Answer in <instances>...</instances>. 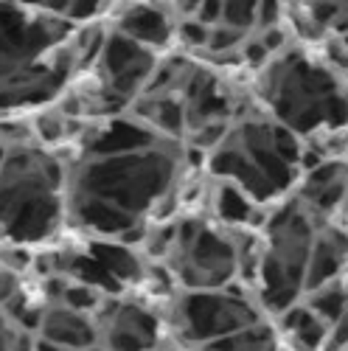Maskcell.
<instances>
[{"label":"cell","instance_id":"6da1fadb","mask_svg":"<svg viewBox=\"0 0 348 351\" xmlns=\"http://www.w3.org/2000/svg\"><path fill=\"white\" fill-rule=\"evenodd\" d=\"M258 93L264 112L293 130L306 149L314 143H340L348 149V73L332 65L323 51L293 45L258 68Z\"/></svg>","mask_w":348,"mask_h":351},{"label":"cell","instance_id":"7a4b0ae2","mask_svg":"<svg viewBox=\"0 0 348 351\" xmlns=\"http://www.w3.org/2000/svg\"><path fill=\"white\" fill-rule=\"evenodd\" d=\"M306 143L267 112L234 121L206 166L222 183L236 186L258 208L289 197L303 171Z\"/></svg>","mask_w":348,"mask_h":351},{"label":"cell","instance_id":"3957f363","mask_svg":"<svg viewBox=\"0 0 348 351\" xmlns=\"http://www.w3.org/2000/svg\"><path fill=\"white\" fill-rule=\"evenodd\" d=\"M183 163L186 141L171 138L132 152L87 155L71 178V197L104 199L140 225L149 217L163 222V208L174 202Z\"/></svg>","mask_w":348,"mask_h":351},{"label":"cell","instance_id":"277c9868","mask_svg":"<svg viewBox=\"0 0 348 351\" xmlns=\"http://www.w3.org/2000/svg\"><path fill=\"white\" fill-rule=\"evenodd\" d=\"M317 230L321 222L301 206L295 194L270 206V214L261 222V253L253 281V295L270 317L303 301Z\"/></svg>","mask_w":348,"mask_h":351},{"label":"cell","instance_id":"5b68a950","mask_svg":"<svg viewBox=\"0 0 348 351\" xmlns=\"http://www.w3.org/2000/svg\"><path fill=\"white\" fill-rule=\"evenodd\" d=\"M219 217H177L174 242L163 258L180 289H222L242 278L245 242Z\"/></svg>","mask_w":348,"mask_h":351},{"label":"cell","instance_id":"8992f818","mask_svg":"<svg viewBox=\"0 0 348 351\" xmlns=\"http://www.w3.org/2000/svg\"><path fill=\"white\" fill-rule=\"evenodd\" d=\"M270 320L264 306L236 284L222 289H180L169 309V326L186 348L236 335Z\"/></svg>","mask_w":348,"mask_h":351},{"label":"cell","instance_id":"52a82bcc","mask_svg":"<svg viewBox=\"0 0 348 351\" xmlns=\"http://www.w3.org/2000/svg\"><path fill=\"white\" fill-rule=\"evenodd\" d=\"M96 320L107 351H158L163 346V317L149 304L107 295Z\"/></svg>","mask_w":348,"mask_h":351},{"label":"cell","instance_id":"ba28073f","mask_svg":"<svg viewBox=\"0 0 348 351\" xmlns=\"http://www.w3.org/2000/svg\"><path fill=\"white\" fill-rule=\"evenodd\" d=\"M158 62H160V56L155 48L143 45V43H138L121 32L107 34L104 51L99 56L107 90L127 99L129 104L147 90Z\"/></svg>","mask_w":348,"mask_h":351},{"label":"cell","instance_id":"9c48e42d","mask_svg":"<svg viewBox=\"0 0 348 351\" xmlns=\"http://www.w3.org/2000/svg\"><path fill=\"white\" fill-rule=\"evenodd\" d=\"M60 217H62V199L56 194V189H37L17 202V208L9 214V219L0 225V233L14 245H32L48 239Z\"/></svg>","mask_w":348,"mask_h":351},{"label":"cell","instance_id":"30bf717a","mask_svg":"<svg viewBox=\"0 0 348 351\" xmlns=\"http://www.w3.org/2000/svg\"><path fill=\"white\" fill-rule=\"evenodd\" d=\"M37 332H40V340L56 343L71 351H84V348L101 343L99 320L93 315L76 312L65 304H48Z\"/></svg>","mask_w":348,"mask_h":351},{"label":"cell","instance_id":"8fae6325","mask_svg":"<svg viewBox=\"0 0 348 351\" xmlns=\"http://www.w3.org/2000/svg\"><path fill=\"white\" fill-rule=\"evenodd\" d=\"M177 23L169 9L158 6L155 0H135V3L119 17L115 32H121L143 45H149L155 51H163L171 45V40L177 37Z\"/></svg>","mask_w":348,"mask_h":351},{"label":"cell","instance_id":"7c38bea8","mask_svg":"<svg viewBox=\"0 0 348 351\" xmlns=\"http://www.w3.org/2000/svg\"><path fill=\"white\" fill-rule=\"evenodd\" d=\"M273 320L281 335V346H286L289 351H323L326 348L329 324L306 301L289 306Z\"/></svg>","mask_w":348,"mask_h":351},{"label":"cell","instance_id":"4fadbf2b","mask_svg":"<svg viewBox=\"0 0 348 351\" xmlns=\"http://www.w3.org/2000/svg\"><path fill=\"white\" fill-rule=\"evenodd\" d=\"M188 351H281V335H278L275 320L270 317L258 326L242 329L236 335L211 340L206 346H197V348H188Z\"/></svg>","mask_w":348,"mask_h":351},{"label":"cell","instance_id":"5bb4252c","mask_svg":"<svg viewBox=\"0 0 348 351\" xmlns=\"http://www.w3.org/2000/svg\"><path fill=\"white\" fill-rule=\"evenodd\" d=\"M104 0H71V9H68V20H90L101 12Z\"/></svg>","mask_w":348,"mask_h":351},{"label":"cell","instance_id":"9a60e30c","mask_svg":"<svg viewBox=\"0 0 348 351\" xmlns=\"http://www.w3.org/2000/svg\"><path fill=\"white\" fill-rule=\"evenodd\" d=\"M20 287H17V278H14V273L6 267V265H0V306H3L14 292H17Z\"/></svg>","mask_w":348,"mask_h":351},{"label":"cell","instance_id":"2e32d148","mask_svg":"<svg viewBox=\"0 0 348 351\" xmlns=\"http://www.w3.org/2000/svg\"><path fill=\"white\" fill-rule=\"evenodd\" d=\"M17 337V329L12 326V317L6 312H0V351H12Z\"/></svg>","mask_w":348,"mask_h":351},{"label":"cell","instance_id":"e0dca14e","mask_svg":"<svg viewBox=\"0 0 348 351\" xmlns=\"http://www.w3.org/2000/svg\"><path fill=\"white\" fill-rule=\"evenodd\" d=\"M12 351H37V340L28 329H17V337H14V346Z\"/></svg>","mask_w":348,"mask_h":351},{"label":"cell","instance_id":"ac0fdd59","mask_svg":"<svg viewBox=\"0 0 348 351\" xmlns=\"http://www.w3.org/2000/svg\"><path fill=\"white\" fill-rule=\"evenodd\" d=\"M37 351H71V348H62V346L48 343V340H37Z\"/></svg>","mask_w":348,"mask_h":351},{"label":"cell","instance_id":"d6986e66","mask_svg":"<svg viewBox=\"0 0 348 351\" xmlns=\"http://www.w3.org/2000/svg\"><path fill=\"white\" fill-rule=\"evenodd\" d=\"M340 225L348 228V199H345V208H343V219H340Z\"/></svg>","mask_w":348,"mask_h":351},{"label":"cell","instance_id":"ffe728a7","mask_svg":"<svg viewBox=\"0 0 348 351\" xmlns=\"http://www.w3.org/2000/svg\"><path fill=\"white\" fill-rule=\"evenodd\" d=\"M84 351H107L101 343H96V346H90V348H84Z\"/></svg>","mask_w":348,"mask_h":351}]
</instances>
